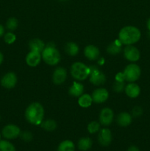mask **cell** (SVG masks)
<instances>
[{
  "label": "cell",
  "instance_id": "1f68e13d",
  "mask_svg": "<svg viewBox=\"0 0 150 151\" xmlns=\"http://www.w3.org/2000/svg\"><path fill=\"white\" fill-rule=\"evenodd\" d=\"M143 114V109L139 106H135L133 109H132V116L134 117H139L142 115Z\"/></svg>",
  "mask_w": 150,
  "mask_h": 151
},
{
  "label": "cell",
  "instance_id": "9a60e30c",
  "mask_svg": "<svg viewBox=\"0 0 150 151\" xmlns=\"http://www.w3.org/2000/svg\"><path fill=\"white\" fill-rule=\"evenodd\" d=\"M84 54L88 60H95L98 59L100 52L99 50L96 46L88 45L84 50Z\"/></svg>",
  "mask_w": 150,
  "mask_h": 151
},
{
  "label": "cell",
  "instance_id": "603a6c76",
  "mask_svg": "<svg viewBox=\"0 0 150 151\" xmlns=\"http://www.w3.org/2000/svg\"><path fill=\"white\" fill-rule=\"evenodd\" d=\"M92 97L89 94H82L78 100V103L82 108H88L92 104Z\"/></svg>",
  "mask_w": 150,
  "mask_h": 151
},
{
  "label": "cell",
  "instance_id": "cb8c5ba5",
  "mask_svg": "<svg viewBox=\"0 0 150 151\" xmlns=\"http://www.w3.org/2000/svg\"><path fill=\"white\" fill-rule=\"evenodd\" d=\"M65 51L68 55L71 56H75L79 52V47L74 42L67 43L65 47Z\"/></svg>",
  "mask_w": 150,
  "mask_h": 151
},
{
  "label": "cell",
  "instance_id": "30bf717a",
  "mask_svg": "<svg viewBox=\"0 0 150 151\" xmlns=\"http://www.w3.org/2000/svg\"><path fill=\"white\" fill-rule=\"evenodd\" d=\"M113 120V112L109 108H104L101 111L99 114V122L102 125L107 126L112 123Z\"/></svg>",
  "mask_w": 150,
  "mask_h": 151
},
{
  "label": "cell",
  "instance_id": "52a82bcc",
  "mask_svg": "<svg viewBox=\"0 0 150 151\" xmlns=\"http://www.w3.org/2000/svg\"><path fill=\"white\" fill-rule=\"evenodd\" d=\"M90 72V81L95 86L102 85L105 83L106 77L103 72L96 67H91Z\"/></svg>",
  "mask_w": 150,
  "mask_h": 151
},
{
  "label": "cell",
  "instance_id": "9c48e42d",
  "mask_svg": "<svg viewBox=\"0 0 150 151\" xmlns=\"http://www.w3.org/2000/svg\"><path fill=\"white\" fill-rule=\"evenodd\" d=\"M124 55L126 60L131 62L138 61L141 57V54L138 49L132 45H126L124 50Z\"/></svg>",
  "mask_w": 150,
  "mask_h": 151
},
{
  "label": "cell",
  "instance_id": "e575fe53",
  "mask_svg": "<svg viewBox=\"0 0 150 151\" xmlns=\"http://www.w3.org/2000/svg\"><path fill=\"white\" fill-rule=\"evenodd\" d=\"M4 35V27L3 25L0 24V38Z\"/></svg>",
  "mask_w": 150,
  "mask_h": 151
},
{
  "label": "cell",
  "instance_id": "74e56055",
  "mask_svg": "<svg viewBox=\"0 0 150 151\" xmlns=\"http://www.w3.org/2000/svg\"><path fill=\"white\" fill-rule=\"evenodd\" d=\"M148 37L150 38V31H149V32H148Z\"/></svg>",
  "mask_w": 150,
  "mask_h": 151
},
{
  "label": "cell",
  "instance_id": "7402d4cb",
  "mask_svg": "<svg viewBox=\"0 0 150 151\" xmlns=\"http://www.w3.org/2000/svg\"><path fill=\"white\" fill-rule=\"evenodd\" d=\"M57 151H75V146L71 140H65L59 145Z\"/></svg>",
  "mask_w": 150,
  "mask_h": 151
},
{
  "label": "cell",
  "instance_id": "8d00e7d4",
  "mask_svg": "<svg viewBox=\"0 0 150 151\" xmlns=\"http://www.w3.org/2000/svg\"><path fill=\"white\" fill-rule=\"evenodd\" d=\"M146 27H147V28H148L149 31H150V18L148 19V21H147Z\"/></svg>",
  "mask_w": 150,
  "mask_h": 151
},
{
  "label": "cell",
  "instance_id": "f1b7e54d",
  "mask_svg": "<svg viewBox=\"0 0 150 151\" xmlns=\"http://www.w3.org/2000/svg\"><path fill=\"white\" fill-rule=\"evenodd\" d=\"M16 36L13 32H7L4 35V41L6 44H12L16 41Z\"/></svg>",
  "mask_w": 150,
  "mask_h": 151
},
{
  "label": "cell",
  "instance_id": "d590c367",
  "mask_svg": "<svg viewBox=\"0 0 150 151\" xmlns=\"http://www.w3.org/2000/svg\"><path fill=\"white\" fill-rule=\"evenodd\" d=\"M3 60H4V55H3V54L1 53V52H0V65L2 63Z\"/></svg>",
  "mask_w": 150,
  "mask_h": 151
},
{
  "label": "cell",
  "instance_id": "484cf974",
  "mask_svg": "<svg viewBox=\"0 0 150 151\" xmlns=\"http://www.w3.org/2000/svg\"><path fill=\"white\" fill-rule=\"evenodd\" d=\"M0 151H16V148L7 140H0Z\"/></svg>",
  "mask_w": 150,
  "mask_h": 151
},
{
  "label": "cell",
  "instance_id": "4fadbf2b",
  "mask_svg": "<svg viewBox=\"0 0 150 151\" xmlns=\"http://www.w3.org/2000/svg\"><path fill=\"white\" fill-rule=\"evenodd\" d=\"M41 52L37 51H33L31 50L26 56V62L28 66L31 67H35L38 66L40 63L41 60Z\"/></svg>",
  "mask_w": 150,
  "mask_h": 151
},
{
  "label": "cell",
  "instance_id": "8fae6325",
  "mask_svg": "<svg viewBox=\"0 0 150 151\" xmlns=\"http://www.w3.org/2000/svg\"><path fill=\"white\" fill-rule=\"evenodd\" d=\"M92 100L96 103H104L108 99L109 93L105 88H99L94 90L92 93Z\"/></svg>",
  "mask_w": 150,
  "mask_h": 151
},
{
  "label": "cell",
  "instance_id": "d6a6232c",
  "mask_svg": "<svg viewBox=\"0 0 150 151\" xmlns=\"http://www.w3.org/2000/svg\"><path fill=\"white\" fill-rule=\"evenodd\" d=\"M116 81L119 82H124V81H125L124 75L122 72H119L116 75Z\"/></svg>",
  "mask_w": 150,
  "mask_h": 151
},
{
  "label": "cell",
  "instance_id": "277c9868",
  "mask_svg": "<svg viewBox=\"0 0 150 151\" xmlns=\"http://www.w3.org/2000/svg\"><path fill=\"white\" fill-rule=\"evenodd\" d=\"M90 67L81 62H76L73 63L71 67V75L77 81L85 80L90 75Z\"/></svg>",
  "mask_w": 150,
  "mask_h": 151
},
{
  "label": "cell",
  "instance_id": "44dd1931",
  "mask_svg": "<svg viewBox=\"0 0 150 151\" xmlns=\"http://www.w3.org/2000/svg\"><path fill=\"white\" fill-rule=\"evenodd\" d=\"M92 140L88 137H84L80 139L78 142V147L80 150L86 151L88 150L92 147Z\"/></svg>",
  "mask_w": 150,
  "mask_h": 151
},
{
  "label": "cell",
  "instance_id": "7c38bea8",
  "mask_svg": "<svg viewBox=\"0 0 150 151\" xmlns=\"http://www.w3.org/2000/svg\"><path fill=\"white\" fill-rule=\"evenodd\" d=\"M98 141L102 146H108L112 142V134L108 128L100 130L98 134Z\"/></svg>",
  "mask_w": 150,
  "mask_h": 151
},
{
  "label": "cell",
  "instance_id": "8992f818",
  "mask_svg": "<svg viewBox=\"0 0 150 151\" xmlns=\"http://www.w3.org/2000/svg\"><path fill=\"white\" fill-rule=\"evenodd\" d=\"M21 134V130L17 125L13 124H8L3 128L1 131V135L6 139H14L19 137Z\"/></svg>",
  "mask_w": 150,
  "mask_h": 151
},
{
  "label": "cell",
  "instance_id": "ab89813d",
  "mask_svg": "<svg viewBox=\"0 0 150 151\" xmlns=\"http://www.w3.org/2000/svg\"><path fill=\"white\" fill-rule=\"evenodd\" d=\"M0 120H1V116H0Z\"/></svg>",
  "mask_w": 150,
  "mask_h": 151
},
{
  "label": "cell",
  "instance_id": "4316f807",
  "mask_svg": "<svg viewBox=\"0 0 150 151\" xmlns=\"http://www.w3.org/2000/svg\"><path fill=\"white\" fill-rule=\"evenodd\" d=\"M19 25V21L14 17L9 18L6 22V27L10 31H14L17 29Z\"/></svg>",
  "mask_w": 150,
  "mask_h": 151
},
{
  "label": "cell",
  "instance_id": "f546056e",
  "mask_svg": "<svg viewBox=\"0 0 150 151\" xmlns=\"http://www.w3.org/2000/svg\"><path fill=\"white\" fill-rule=\"evenodd\" d=\"M124 87V82H119V81H116L113 84V89L116 92H121V91H123Z\"/></svg>",
  "mask_w": 150,
  "mask_h": 151
},
{
  "label": "cell",
  "instance_id": "83f0119b",
  "mask_svg": "<svg viewBox=\"0 0 150 151\" xmlns=\"http://www.w3.org/2000/svg\"><path fill=\"white\" fill-rule=\"evenodd\" d=\"M100 129V125L96 121H93L90 122L88 125V131L90 134H96Z\"/></svg>",
  "mask_w": 150,
  "mask_h": 151
},
{
  "label": "cell",
  "instance_id": "3957f363",
  "mask_svg": "<svg viewBox=\"0 0 150 151\" xmlns=\"http://www.w3.org/2000/svg\"><path fill=\"white\" fill-rule=\"evenodd\" d=\"M41 57L46 63L50 66L57 65L60 60V52L55 48V46L51 43L46 46L44 50L41 52Z\"/></svg>",
  "mask_w": 150,
  "mask_h": 151
},
{
  "label": "cell",
  "instance_id": "6da1fadb",
  "mask_svg": "<svg viewBox=\"0 0 150 151\" xmlns=\"http://www.w3.org/2000/svg\"><path fill=\"white\" fill-rule=\"evenodd\" d=\"M141 36V31L134 26H126L122 28L119 34V39L122 44L132 45L140 40Z\"/></svg>",
  "mask_w": 150,
  "mask_h": 151
},
{
  "label": "cell",
  "instance_id": "e0dca14e",
  "mask_svg": "<svg viewBox=\"0 0 150 151\" xmlns=\"http://www.w3.org/2000/svg\"><path fill=\"white\" fill-rule=\"evenodd\" d=\"M84 91V87L80 83L74 82L69 90V94L73 97H80Z\"/></svg>",
  "mask_w": 150,
  "mask_h": 151
},
{
  "label": "cell",
  "instance_id": "836d02e7",
  "mask_svg": "<svg viewBox=\"0 0 150 151\" xmlns=\"http://www.w3.org/2000/svg\"><path fill=\"white\" fill-rule=\"evenodd\" d=\"M127 151H140V150L138 147L132 145V146H130V147L128 148Z\"/></svg>",
  "mask_w": 150,
  "mask_h": 151
},
{
  "label": "cell",
  "instance_id": "7a4b0ae2",
  "mask_svg": "<svg viewBox=\"0 0 150 151\" xmlns=\"http://www.w3.org/2000/svg\"><path fill=\"white\" fill-rule=\"evenodd\" d=\"M44 116V109L39 103H33L29 105L25 111L26 119L32 125L41 124Z\"/></svg>",
  "mask_w": 150,
  "mask_h": 151
},
{
  "label": "cell",
  "instance_id": "d4e9b609",
  "mask_svg": "<svg viewBox=\"0 0 150 151\" xmlns=\"http://www.w3.org/2000/svg\"><path fill=\"white\" fill-rule=\"evenodd\" d=\"M42 128L47 131H53L57 128V122L53 119H47L44 121L41 124Z\"/></svg>",
  "mask_w": 150,
  "mask_h": 151
},
{
  "label": "cell",
  "instance_id": "f35d334b",
  "mask_svg": "<svg viewBox=\"0 0 150 151\" xmlns=\"http://www.w3.org/2000/svg\"><path fill=\"white\" fill-rule=\"evenodd\" d=\"M1 133H0V140H1Z\"/></svg>",
  "mask_w": 150,
  "mask_h": 151
},
{
  "label": "cell",
  "instance_id": "5b68a950",
  "mask_svg": "<svg viewBox=\"0 0 150 151\" xmlns=\"http://www.w3.org/2000/svg\"><path fill=\"white\" fill-rule=\"evenodd\" d=\"M125 81L129 83H133L139 79L141 76V68L135 63H131L126 66L123 72Z\"/></svg>",
  "mask_w": 150,
  "mask_h": 151
},
{
  "label": "cell",
  "instance_id": "ffe728a7",
  "mask_svg": "<svg viewBox=\"0 0 150 151\" xmlns=\"http://www.w3.org/2000/svg\"><path fill=\"white\" fill-rule=\"evenodd\" d=\"M121 45L122 43L119 40H116L111 44H109L107 47V52L109 54L116 55L119 54L121 52Z\"/></svg>",
  "mask_w": 150,
  "mask_h": 151
},
{
  "label": "cell",
  "instance_id": "ac0fdd59",
  "mask_svg": "<svg viewBox=\"0 0 150 151\" xmlns=\"http://www.w3.org/2000/svg\"><path fill=\"white\" fill-rule=\"evenodd\" d=\"M29 47L30 50L39 52L41 53L46 47V46L42 40L39 39V38H35V39H32L29 41Z\"/></svg>",
  "mask_w": 150,
  "mask_h": 151
},
{
  "label": "cell",
  "instance_id": "ba28073f",
  "mask_svg": "<svg viewBox=\"0 0 150 151\" xmlns=\"http://www.w3.org/2000/svg\"><path fill=\"white\" fill-rule=\"evenodd\" d=\"M0 83L4 88L11 89L17 83V76L14 72H7L1 78Z\"/></svg>",
  "mask_w": 150,
  "mask_h": 151
},
{
  "label": "cell",
  "instance_id": "2e32d148",
  "mask_svg": "<svg viewBox=\"0 0 150 151\" xmlns=\"http://www.w3.org/2000/svg\"><path fill=\"white\" fill-rule=\"evenodd\" d=\"M126 94L130 98H136L141 93V88L138 84L135 83H130L125 87Z\"/></svg>",
  "mask_w": 150,
  "mask_h": 151
},
{
  "label": "cell",
  "instance_id": "4dcf8cb0",
  "mask_svg": "<svg viewBox=\"0 0 150 151\" xmlns=\"http://www.w3.org/2000/svg\"><path fill=\"white\" fill-rule=\"evenodd\" d=\"M20 136L22 139L25 142H29L32 139V135L29 131H24V132L21 133Z\"/></svg>",
  "mask_w": 150,
  "mask_h": 151
},
{
  "label": "cell",
  "instance_id": "d6986e66",
  "mask_svg": "<svg viewBox=\"0 0 150 151\" xmlns=\"http://www.w3.org/2000/svg\"><path fill=\"white\" fill-rule=\"evenodd\" d=\"M117 122L120 126H128L132 122V116L126 112H122L118 116Z\"/></svg>",
  "mask_w": 150,
  "mask_h": 151
},
{
  "label": "cell",
  "instance_id": "5bb4252c",
  "mask_svg": "<svg viewBox=\"0 0 150 151\" xmlns=\"http://www.w3.org/2000/svg\"><path fill=\"white\" fill-rule=\"evenodd\" d=\"M67 77V72L64 68L58 67L54 70L53 73L52 80L56 85H60L65 82Z\"/></svg>",
  "mask_w": 150,
  "mask_h": 151
}]
</instances>
